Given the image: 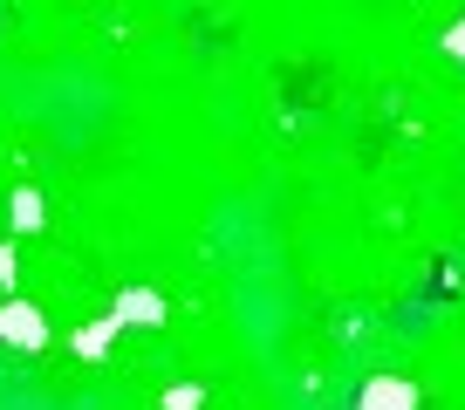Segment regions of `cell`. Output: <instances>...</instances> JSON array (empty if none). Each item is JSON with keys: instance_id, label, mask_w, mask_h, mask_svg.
<instances>
[{"instance_id": "obj_1", "label": "cell", "mask_w": 465, "mask_h": 410, "mask_svg": "<svg viewBox=\"0 0 465 410\" xmlns=\"http://www.w3.org/2000/svg\"><path fill=\"white\" fill-rule=\"evenodd\" d=\"M363 410H411V390H404V383H370Z\"/></svg>"}, {"instance_id": "obj_2", "label": "cell", "mask_w": 465, "mask_h": 410, "mask_svg": "<svg viewBox=\"0 0 465 410\" xmlns=\"http://www.w3.org/2000/svg\"><path fill=\"white\" fill-rule=\"evenodd\" d=\"M451 55H465V21H459V28H451Z\"/></svg>"}]
</instances>
